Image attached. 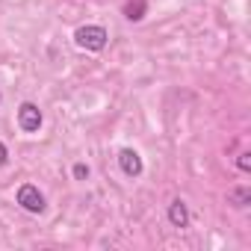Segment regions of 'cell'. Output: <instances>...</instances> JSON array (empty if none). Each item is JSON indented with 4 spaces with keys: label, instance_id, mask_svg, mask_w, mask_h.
<instances>
[{
    "label": "cell",
    "instance_id": "6da1fadb",
    "mask_svg": "<svg viewBox=\"0 0 251 251\" xmlns=\"http://www.w3.org/2000/svg\"><path fill=\"white\" fill-rule=\"evenodd\" d=\"M106 30L103 27H98V24H86V27H80L77 33H74V42H77V48H83V50H92V53H98V50H103L106 48Z\"/></svg>",
    "mask_w": 251,
    "mask_h": 251
},
{
    "label": "cell",
    "instance_id": "7a4b0ae2",
    "mask_svg": "<svg viewBox=\"0 0 251 251\" xmlns=\"http://www.w3.org/2000/svg\"><path fill=\"white\" fill-rule=\"evenodd\" d=\"M15 198H18V204H21L27 213H45V195L39 192V186H33V183H21Z\"/></svg>",
    "mask_w": 251,
    "mask_h": 251
},
{
    "label": "cell",
    "instance_id": "3957f363",
    "mask_svg": "<svg viewBox=\"0 0 251 251\" xmlns=\"http://www.w3.org/2000/svg\"><path fill=\"white\" fill-rule=\"evenodd\" d=\"M18 127H21L24 133H39V127H42V109H39L36 103L24 100V103L18 106Z\"/></svg>",
    "mask_w": 251,
    "mask_h": 251
},
{
    "label": "cell",
    "instance_id": "277c9868",
    "mask_svg": "<svg viewBox=\"0 0 251 251\" xmlns=\"http://www.w3.org/2000/svg\"><path fill=\"white\" fill-rule=\"evenodd\" d=\"M118 166H121V172L127 175V177H139V175H142V157H139L133 148H124V151L118 154Z\"/></svg>",
    "mask_w": 251,
    "mask_h": 251
},
{
    "label": "cell",
    "instance_id": "5b68a950",
    "mask_svg": "<svg viewBox=\"0 0 251 251\" xmlns=\"http://www.w3.org/2000/svg\"><path fill=\"white\" fill-rule=\"evenodd\" d=\"M169 222H172V227H189V210H186V204L177 198V201H172L169 204Z\"/></svg>",
    "mask_w": 251,
    "mask_h": 251
},
{
    "label": "cell",
    "instance_id": "8992f818",
    "mask_svg": "<svg viewBox=\"0 0 251 251\" xmlns=\"http://www.w3.org/2000/svg\"><path fill=\"white\" fill-rule=\"evenodd\" d=\"M145 9H148L145 0H127V3H124V18H127V21H142Z\"/></svg>",
    "mask_w": 251,
    "mask_h": 251
},
{
    "label": "cell",
    "instance_id": "52a82bcc",
    "mask_svg": "<svg viewBox=\"0 0 251 251\" xmlns=\"http://www.w3.org/2000/svg\"><path fill=\"white\" fill-rule=\"evenodd\" d=\"M227 204H233V207H248L251 204V189L248 186H236V189H230L227 192Z\"/></svg>",
    "mask_w": 251,
    "mask_h": 251
},
{
    "label": "cell",
    "instance_id": "ba28073f",
    "mask_svg": "<svg viewBox=\"0 0 251 251\" xmlns=\"http://www.w3.org/2000/svg\"><path fill=\"white\" fill-rule=\"evenodd\" d=\"M236 166H239V172H251V154H248V151H242V154H239V160H236Z\"/></svg>",
    "mask_w": 251,
    "mask_h": 251
},
{
    "label": "cell",
    "instance_id": "9c48e42d",
    "mask_svg": "<svg viewBox=\"0 0 251 251\" xmlns=\"http://www.w3.org/2000/svg\"><path fill=\"white\" fill-rule=\"evenodd\" d=\"M86 177H89V166L77 163V166H74V180H86Z\"/></svg>",
    "mask_w": 251,
    "mask_h": 251
},
{
    "label": "cell",
    "instance_id": "30bf717a",
    "mask_svg": "<svg viewBox=\"0 0 251 251\" xmlns=\"http://www.w3.org/2000/svg\"><path fill=\"white\" fill-rule=\"evenodd\" d=\"M6 163H9V151H6V145H3V142H0V169H3Z\"/></svg>",
    "mask_w": 251,
    "mask_h": 251
},
{
    "label": "cell",
    "instance_id": "8fae6325",
    "mask_svg": "<svg viewBox=\"0 0 251 251\" xmlns=\"http://www.w3.org/2000/svg\"><path fill=\"white\" fill-rule=\"evenodd\" d=\"M0 100H3V95H0Z\"/></svg>",
    "mask_w": 251,
    "mask_h": 251
}]
</instances>
